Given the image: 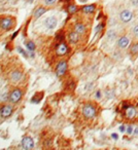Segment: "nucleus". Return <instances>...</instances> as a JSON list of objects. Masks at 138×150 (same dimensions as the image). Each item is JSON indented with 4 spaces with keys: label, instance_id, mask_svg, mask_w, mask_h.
<instances>
[{
    "label": "nucleus",
    "instance_id": "obj_21",
    "mask_svg": "<svg viewBox=\"0 0 138 150\" xmlns=\"http://www.w3.org/2000/svg\"><path fill=\"white\" fill-rule=\"evenodd\" d=\"M138 52V43H134L133 46L131 47V52L132 54H136Z\"/></svg>",
    "mask_w": 138,
    "mask_h": 150
},
{
    "label": "nucleus",
    "instance_id": "obj_11",
    "mask_svg": "<svg viewBox=\"0 0 138 150\" xmlns=\"http://www.w3.org/2000/svg\"><path fill=\"white\" fill-rule=\"evenodd\" d=\"M46 26L48 29H54L57 26V19L55 17L48 18V19L46 20Z\"/></svg>",
    "mask_w": 138,
    "mask_h": 150
},
{
    "label": "nucleus",
    "instance_id": "obj_16",
    "mask_svg": "<svg viewBox=\"0 0 138 150\" xmlns=\"http://www.w3.org/2000/svg\"><path fill=\"white\" fill-rule=\"evenodd\" d=\"M95 11V5H86V6L83 7V11L85 13H92Z\"/></svg>",
    "mask_w": 138,
    "mask_h": 150
},
{
    "label": "nucleus",
    "instance_id": "obj_26",
    "mask_svg": "<svg viewBox=\"0 0 138 150\" xmlns=\"http://www.w3.org/2000/svg\"><path fill=\"white\" fill-rule=\"evenodd\" d=\"M102 28H103V24H101V25L97 26V28H96V33H97V32H99V30H101Z\"/></svg>",
    "mask_w": 138,
    "mask_h": 150
},
{
    "label": "nucleus",
    "instance_id": "obj_17",
    "mask_svg": "<svg viewBox=\"0 0 138 150\" xmlns=\"http://www.w3.org/2000/svg\"><path fill=\"white\" fill-rule=\"evenodd\" d=\"M76 11H78V7H76V5L74 4H71L68 6V13H70V15H73V13H75Z\"/></svg>",
    "mask_w": 138,
    "mask_h": 150
},
{
    "label": "nucleus",
    "instance_id": "obj_22",
    "mask_svg": "<svg viewBox=\"0 0 138 150\" xmlns=\"http://www.w3.org/2000/svg\"><path fill=\"white\" fill-rule=\"evenodd\" d=\"M18 50H19V52H21V54H23L24 57H26V58H27V57H28L27 52H24V50H23V48H22V47H18Z\"/></svg>",
    "mask_w": 138,
    "mask_h": 150
},
{
    "label": "nucleus",
    "instance_id": "obj_28",
    "mask_svg": "<svg viewBox=\"0 0 138 150\" xmlns=\"http://www.w3.org/2000/svg\"><path fill=\"white\" fill-rule=\"evenodd\" d=\"M120 131H121L122 133H124V132L126 131V127H124V125H121V127H120Z\"/></svg>",
    "mask_w": 138,
    "mask_h": 150
},
{
    "label": "nucleus",
    "instance_id": "obj_27",
    "mask_svg": "<svg viewBox=\"0 0 138 150\" xmlns=\"http://www.w3.org/2000/svg\"><path fill=\"white\" fill-rule=\"evenodd\" d=\"M101 96H102V95H101V92H100V91H98V92L96 93V98L97 99H100Z\"/></svg>",
    "mask_w": 138,
    "mask_h": 150
},
{
    "label": "nucleus",
    "instance_id": "obj_12",
    "mask_svg": "<svg viewBox=\"0 0 138 150\" xmlns=\"http://www.w3.org/2000/svg\"><path fill=\"white\" fill-rule=\"evenodd\" d=\"M128 45H129V39H128V37H126V36H123V37H121L117 40V46H119V47L126 48Z\"/></svg>",
    "mask_w": 138,
    "mask_h": 150
},
{
    "label": "nucleus",
    "instance_id": "obj_8",
    "mask_svg": "<svg viewBox=\"0 0 138 150\" xmlns=\"http://www.w3.org/2000/svg\"><path fill=\"white\" fill-rule=\"evenodd\" d=\"M120 17H121V20L123 22H125V23H128V22H130L132 20V18H133V13H132V11H128V9H126V11H123L121 13V15H120Z\"/></svg>",
    "mask_w": 138,
    "mask_h": 150
},
{
    "label": "nucleus",
    "instance_id": "obj_1",
    "mask_svg": "<svg viewBox=\"0 0 138 150\" xmlns=\"http://www.w3.org/2000/svg\"><path fill=\"white\" fill-rule=\"evenodd\" d=\"M83 114L86 118H93L96 116V108L92 104H86L83 107Z\"/></svg>",
    "mask_w": 138,
    "mask_h": 150
},
{
    "label": "nucleus",
    "instance_id": "obj_6",
    "mask_svg": "<svg viewBox=\"0 0 138 150\" xmlns=\"http://www.w3.org/2000/svg\"><path fill=\"white\" fill-rule=\"evenodd\" d=\"M67 52H68V46H67L66 43H64V42H60L56 47V54H58V56L62 57V56H65Z\"/></svg>",
    "mask_w": 138,
    "mask_h": 150
},
{
    "label": "nucleus",
    "instance_id": "obj_3",
    "mask_svg": "<svg viewBox=\"0 0 138 150\" xmlns=\"http://www.w3.org/2000/svg\"><path fill=\"white\" fill-rule=\"evenodd\" d=\"M67 67H68V65H67L66 61H61V62L57 65V68H56L57 76H63V75L66 73Z\"/></svg>",
    "mask_w": 138,
    "mask_h": 150
},
{
    "label": "nucleus",
    "instance_id": "obj_14",
    "mask_svg": "<svg viewBox=\"0 0 138 150\" xmlns=\"http://www.w3.org/2000/svg\"><path fill=\"white\" fill-rule=\"evenodd\" d=\"M74 31L78 32V34H84L86 32V27L84 24H76L74 26Z\"/></svg>",
    "mask_w": 138,
    "mask_h": 150
},
{
    "label": "nucleus",
    "instance_id": "obj_18",
    "mask_svg": "<svg viewBox=\"0 0 138 150\" xmlns=\"http://www.w3.org/2000/svg\"><path fill=\"white\" fill-rule=\"evenodd\" d=\"M26 46H27L28 50H31V52H33V50H35V44H34L32 41H28L27 43H26Z\"/></svg>",
    "mask_w": 138,
    "mask_h": 150
},
{
    "label": "nucleus",
    "instance_id": "obj_15",
    "mask_svg": "<svg viewBox=\"0 0 138 150\" xmlns=\"http://www.w3.org/2000/svg\"><path fill=\"white\" fill-rule=\"evenodd\" d=\"M44 13H46V8H44V7H42V6L38 7V8L35 11V13H34V18H35V19H38V18L41 17Z\"/></svg>",
    "mask_w": 138,
    "mask_h": 150
},
{
    "label": "nucleus",
    "instance_id": "obj_34",
    "mask_svg": "<svg viewBox=\"0 0 138 150\" xmlns=\"http://www.w3.org/2000/svg\"><path fill=\"white\" fill-rule=\"evenodd\" d=\"M66 1H67V0H66Z\"/></svg>",
    "mask_w": 138,
    "mask_h": 150
},
{
    "label": "nucleus",
    "instance_id": "obj_4",
    "mask_svg": "<svg viewBox=\"0 0 138 150\" xmlns=\"http://www.w3.org/2000/svg\"><path fill=\"white\" fill-rule=\"evenodd\" d=\"M14 24H15V22L11 18H3L1 20V28L5 31L11 30L14 27Z\"/></svg>",
    "mask_w": 138,
    "mask_h": 150
},
{
    "label": "nucleus",
    "instance_id": "obj_10",
    "mask_svg": "<svg viewBox=\"0 0 138 150\" xmlns=\"http://www.w3.org/2000/svg\"><path fill=\"white\" fill-rule=\"evenodd\" d=\"M9 78H11V80L13 82L17 83V82H19L22 79V73L18 70H15L9 74Z\"/></svg>",
    "mask_w": 138,
    "mask_h": 150
},
{
    "label": "nucleus",
    "instance_id": "obj_13",
    "mask_svg": "<svg viewBox=\"0 0 138 150\" xmlns=\"http://www.w3.org/2000/svg\"><path fill=\"white\" fill-rule=\"evenodd\" d=\"M78 39H80V36H78V32H71V33L69 34V41H70V43L72 44H75L78 43Z\"/></svg>",
    "mask_w": 138,
    "mask_h": 150
},
{
    "label": "nucleus",
    "instance_id": "obj_25",
    "mask_svg": "<svg viewBox=\"0 0 138 150\" xmlns=\"http://www.w3.org/2000/svg\"><path fill=\"white\" fill-rule=\"evenodd\" d=\"M111 138H112V139H115V140H117V139H119V136H117V134L113 133V134H111Z\"/></svg>",
    "mask_w": 138,
    "mask_h": 150
},
{
    "label": "nucleus",
    "instance_id": "obj_23",
    "mask_svg": "<svg viewBox=\"0 0 138 150\" xmlns=\"http://www.w3.org/2000/svg\"><path fill=\"white\" fill-rule=\"evenodd\" d=\"M133 33H134V35H135L136 37H138V25H136L135 27H134Z\"/></svg>",
    "mask_w": 138,
    "mask_h": 150
},
{
    "label": "nucleus",
    "instance_id": "obj_24",
    "mask_svg": "<svg viewBox=\"0 0 138 150\" xmlns=\"http://www.w3.org/2000/svg\"><path fill=\"white\" fill-rule=\"evenodd\" d=\"M127 133L129 134V135H131L132 133H133V127H132V125H129L127 129Z\"/></svg>",
    "mask_w": 138,
    "mask_h": 150
},
{
    "label": "nucleus",
    "instance_id": "obj_33",
    "mask_svg": "<svg viewBox=\"0 0 138 150\" xmlns=\"http://www.w3.org/2000/svg\"><path fill=\"white\" fill-rule=\"evenodd\" d=\"M29 1H33V0H29Z\"/></svg>",
    "mask_w": 138,
    "mask_h": 150
},
{
    "label": "nucleus",
    "instance_id": "obj_7",
    "mask_svg": "<svg viewBox=\"0 0 138 150\" xmlns=\"http://www.w3.org/2000/svg\"><path fill=\"white\" fill-rule=\"evenodd\" d=\"M21 143H22V147L26 150L32 149V148L34 147V142L31 137H24Z\"/></svg>",
    "mask_w": 138,
    "mask_h": 150
},
{
    "label": "nucleus",
    "instance_id": "obj_32",
    "mask_svg": "<svg viewBox=\"0 0 138 150\" xmlns=\"http://www.w3.org/2000/svg\"><path fill=\"white\" fill-rule=\"evenodd\" d=\"M80 2H86V1H88V0H80Z\"/></svg>",
    "mask_w": 138,
    "mask_h": 150
},
{
    "label": "nucleus",
    "instance_id": "obj_2",
    "mask_svg": "<svg viewBox=\"0 0 138 150\" xmlns=\"http://www.w3.org/2000/svg\"><path fill=\"white\" fill-rule=\"evenodd\" d=\"M23 93L20 88H15L14 91H11V95H9V101L13 104H17L18 102H20V100L22 99Z\"/></svg>",
    "mask_w": 138,
    "mask_h": 150
},
{
    "label": "nucleus",
    "instance_id": "obj_19",
    "mask_svg": "<svg viewBox=\"0 0 138 150\" xmlns=\"http://www.w3.org/2000/svg\"><path fill=\"white\" fill-rule=\"evenodd\" d=\"M108 39H110V40H112V39H115V37H117V33H115L113 30H110V31H108Z\"/></svg>",
    "mask_w": 138,
    "mask_h": 150
},
{
    "label": "nucleus",
    "instance_id": "obj_30",
    "mask_svg": "<svg viewBox=\"0 0 138 150\" xmlns=\"http://www.w3.org/2000/svg\"><path fill=\"white\" fill-rule=\"evenodd\" d=\"M134 135H135V136H138V127L135 129V131H134Z\"/></svg>",
    "mask_w": 138,
    "mask_h": 150
},
{
    "label": "nucleus",
    "instance_id": "obj_9",
    "mask_svg": "<svg viewBox=\"0 0 138 150\" xmlns=\"http://www.w3.org/2000/svg\"><path fill=\"white\" fill-rule=\"evenodd\" d=\"M136 113H137L136 108L133 106H128L125 110V115L128 119H133L136 116Z\"/></svg>",
    "mask_w": 138,
    "mask_h": 150
},
{
    "label": "nucleus",
    "instance_id": "obj_31",
    "mask_svg": "<svg viewBox=\"0 0 138 150\" xmlns=\"http://www.w3.org/2000/svg\"><path fill=\"white\" fill-rule=\"evenodd\" d=\"M46 145H48V146L50 145V140H48V141H46Z\"/></svg>",
    "mask_w": 138,
    "mask_h": 150
},
{
    "label": "nucleus",
    "instance_id": "obj_20",
    "mask_svg": "<svg viewBox=\"0 0 138 150\" xmlns=\"http://www.w3.org/2000/svg\"><path fill=\"white\" fill-rule=\"evenodd\" d=\"M57 0H44V3H46V5H48V6H52V5L56 4Z\"/></svg>",
    "mask_w": 138,
    "mask_h": 150
},
{
    "label": "nucleus",
    "instance_id": "obj_29",
    "mask_svg": "<svg viewBox=\"0 0 138 150\" xmlns=\"http://www.w3.org/2000/svg\"><path fill=\"white\" fill-rule=\"evenodd\" d=\"M132 4L138 5V0H132Z\"/></svg>",
    "mask_w": 138,
    "mask_h": 150
},
{
    "label": "nucleus",
    "instance_id": "obj_5",
    "mask_svg": "<svg viewBox=\"0 0 138 150\" xmlns=\"http://www.w3.org/2000/svg\"><path fill=\"white\" fill-rule=\"evenodd\" d=\"M14 111V108L11 105H3L1 107V117L2 118H7L11 115Z\"/></svg>",
    "mask_w": 138,
    "mask_h": 150
}]
</instances>
